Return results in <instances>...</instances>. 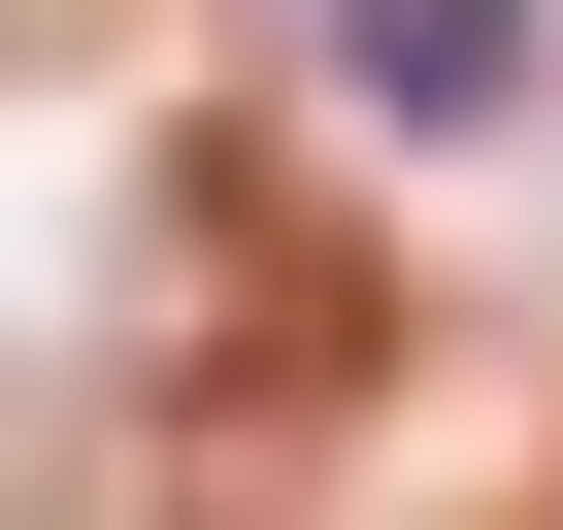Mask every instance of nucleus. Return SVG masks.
<instances>
[{"instance_id": "1", "label": "nucleus", "mask_w": 563, "mask_h": 530, "mask_svg": "<svg viewBox=\"0 0 563 530\" xmlns=\"http://www.w3.org/2000/svg\"><path fill=\"white\" fill-rule=\"evenodd\" d=\"M299 100L398 166H497V133H563V0H299Z\"/></svg>"}]
</instances>
